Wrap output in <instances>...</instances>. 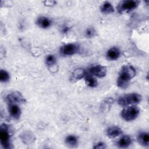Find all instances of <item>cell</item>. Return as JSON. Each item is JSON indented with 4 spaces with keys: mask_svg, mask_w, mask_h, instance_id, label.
I'll use <instances>...</instances> for the list:
<instances>
[{
    "mask_svg": "<svg viewBox=\"0 0 149 149\" xmlns=\"http://www.w3.org/2000/svg\"><path fill=\"white\" fill-rule=\"evenodd\" d=\"M86 73L85 70L81 68H78L74 70L71 76V79L73 80H78L83 77H84L86 75Z\"/></svg>",
    "mask_w": 149,
    "mask_h": 149,
    "instance_id": "9a60e30c",
    "label": "cell"
},
{
    "mask_svg": "<svg viewBox=\"0 0 149 149\" xmlns=\"http://www.w3.org/2000/svg\"><path fill=\"white\" fill-rule=\"evenodd\" d=\"M141 100V95L137 93H131L124 95L118 100V103L120 106H127L131 104H135L140 102Z\"/></svg>",
    "mask_w": 149,
    "mask_h": 149,
    "instance_id": "7a4b0ae2",
    "label": "cell"
},
{
    "mask_svg": "<svg viewBox=\"0 0 149 149\" xmlns=\"http://www.w3.org/2000/svg\"><path fill=\"white\" fill-rule=\"evenodd\" d=\"M136 74V69L133 66L128 65H124L120 69L117 79V86L120 88H126L129 84L130 80L135 76Z\"/></svg>",
    "mask_w": 149,
    "mask_h": 149,
    "instance_id": "6da1fadb",
    "label": "cell"
},
{
    "mask_svg": "<svg viewBox=\"0 0 149 149\" xmlns=\"http://www.w3.org/2000/svg\"><path fill=\"white\" fill-rule=\"evenodd\" d=\"M36 24L42 29H47L51 25V20L47 17L40 16L36 20Z\"/></svg>",
    "mask_w": 149,
    "mask_h": 149,
    "instance_id": "8fae6325",
    "label": "cell"
},
{
    "mask_svg": "<svg viewBox=\"0 0 149 149\" xmlns=\"http://www.w3.org/2000/svg\"><path fill=\"white\" fill-rule=\"evenodd\" d=\"M9 74L5 70H0V80L1 82H6L9 80Z\"/></svg>",
    "mask_w": 149,
    "mask_h": 149,
    "instance_id": "44dd1931",
    "label": "cell"
},
{
    "mask_svg": "<svg viewBox=\"0 0 149 149\" xmlns=\"http://www.w3.org/2000/svg\"><path fill=\"white\" fill-rule=\"evenodd\" d=\"M45 63L48 66H52L56 63V58L53 55H48L45 58Z\"/></svg>",
    "mask_w": 149,
    "mask_h": 149,
    "instance_id": "ffe728a7",
    "label": "cell"
},
{
    "mask_svg": "<svg viewBox=\"0 0 149 149\" xmlns=\"http://www.w3.org/2000/svg\"><path fill=\"white\" fill-rule=\"evenodd\" d=\"M90 74L98 77H103L107 74V69L105 66L101 65H96L91 66L89 69Z\"/></svg>",
    "mask_w": 149,
    "mask_h": 149,
    "instance_id": "ba28073f",
    "label": "cell"
},
{
    "mask_svg": "<svg viewBox=\"0 0 149 149\" xmlns=\"http://www.w3.org/2000/svg\"><path fill=\"white\" fill-rule=\"evenodd\" d=\"M66 144L69 147H75L77 144V139L74 135H69L65 139Z\"/></svg>",
    "mask_w": 149,
    "mask_h": 149,
    "instance_id": "d6986e66",
    "label": "cell"
},
{
    "mask_svg": "<svg viewBox=\"0 0 149 149\" xmlns=\"http://www.w3.org/2000/svg\"><path fill=\"white\" fill-rule=\"evenodd\" d=\"M79 47L74 44H68L63 45L61 49V52L63 55H73L79 52Z\"/></svg>",
    "mask_w": 149,
    "mask_h": 149,
    "instance_id": "52a82bcc",
    "label": "cell"
},
{
    "mask_svg": "<svg viewBox=\"0 0 149 149\" xmlns=\"http://www.w3.org/2000/svg\"><path fill=\"white\" fill-rule=\"evenodd\" d=\"M139 143L143 146H148L149 143V135L148 133L143 132L139 134L137 137Z\"/></svg>",
    "mask_w": 149,
    "mask_h": 149,
    "instance_id": "e0dca14e",
    "label": "cell"
},
{
    "mask_svg": "<svg viewBox=\"0 0 149 149\" xmlns=\"http://www.w3.org/2000/svg\"><path fill=\"white\" fill-rule=\"evenodd\" d=\"M8 104H21L26 102V100L22 94L17 91H15L9 94L6 97Z\"/></svg>",
    "mask_w": 149,
    "mask_h": 149,
    "instance_id": "8992f818",
    "label": "cell"
},
{
    "mask_svg": "<svg viewBox=\"0 0 149 149\" xmlns=\"http://www.w3.org/2000/svg\"><path fill=\"white\" fill-rule=\"evenodd\" d=\"M70 30V27L67 26H64L63 27H62V31L63 33H67Z\"/></svg>",
    "mask_w": 149,
    "mask_h": 149,
    "instance_id": "d4e9b609",
    "label": "cell"
},
{
    "mask_svg": "<svg viewBox=\"0 0 149 149\" xmlns=\"http://www.w3.org/2000/svg\"><path fill=\"white\" fill-rule=\"evenodd\" d=\"M0 140L2 146L6 149L11 148L10 134L8 125L3 123L0 127Z\"/></svg>",
    "mask_w": 149,
    "mask_h": 149,
    "instance_id": "3957f363",
    "label": "cell"
},
{
    "mask_svg": "<svg viewBox=\"0 0 149 149\" xmlns=\"http://www.w3.org/2000/svg\"><path fill=\"white\" fill-rule=\"evenodd\" d=\"M139 3L140 1L136 0H123L119 3L117 10L119 13H127L136 8Z\"/></svg>",
    "mask_w": 149,
    "mask_h": 149,
    "instance_id": "277c9868",
    "label": "cell"
},
{
    "mask_svg": "<svg viewBox=\"0 0 149 149\" xmlns=\"http://www.w3.org/2000/svg\"><path fill=\"white\" fill-rule=\"evenodd\" d=\"M43 3L47 6H51L55 5L56 3V2L54 1H45L43 2Z\"/></svg>",
    "mask_w": 149,
    "mask_h": 149,
    "instance_id": "cb8c5ba5",
    "label": "cell"
},
{
    "mask_svg": "<svg viewBox=\"0 0 149 149\" xmlns=\"http://www.w3.org/2000/svg\"><path fill=\"white\" fill-rule=\"evenodd\" d=\"M8 111L10 115L16 120L19 119L21 115V109L17 104H8Z\"/></svg>",
    "mask_w": 149,
    "mask_h": 149,
    "instance_id": "9c48e42d",
    "label": "cell"
},
{
    "mask_svg": "<svg viewBox=\"0 0 149 149\" xmlns=\"http://www.w3.org/2000/svg\"><path fill=\"white\" fill-rule=\"evenodd\" d=\"M105 147H106L105 144L104 143H102V142H99V143H98L97 144H96L93 147V148H95V149H97V148H101V149H102V148H105Z\"/></svg>",
    "mask_w": 149,
    "mask_h": 149,
    "instance_id": "603a6c76",
    "label": "cell"
},
{
    "mask_svg": "<svg viewBox=\"0 0 149 149\" xmlns=\"http://www.w3.org/2000/svg\"><path fill=\"white\" fill-rule=\"evenodd\" d=\"M139 109L136 106L127 107L122 109L121 112L122 118L126 121L134 120L139 115Z\"/></svg>",
    "mask_w": 149,
    "mask_h": 149,
    "instance_id": "5b68a950",
    "label": "cell"
},
{
    "mask_svg": "<svg viewBox=\"0 0 149 149\" xmlns=\"http://www.w3.org/2000/svg\"><path fill=\"white\" fill-rule=\"evenodd\" d=\"M96 31L94 27H88L85 31V35L87 38H92L95 36Z\"/></svg>",
    "mask_w": 149,
    "mask_h": 149,
    "instance_id": "7402d4cb",
    "label": "cell"
},
{
    "mask_svg": "<svg viewBox=\"0 0 149 149\" xmlns=\"http://www.w3.org/2000/svg\"><path fill=\"white\" fill-rule=\"evenodd\" d=\"M84 78H85L86 84L88 87H95L97 86L98 83L97 80L94 77H93L91 74H88L86 73L84 76Z\"/></svg>",
    "mask_w": 149,
    "mask_h": 149,
    "instance_id": "ac0fdd59",
    "label": "cell"
},
{
    "mask_svg": "<svg viewBox=\"0 0 149 149\" xmlns=\"http://www.w3.org/2000/svg\"><path fill=\"white\" fill-rule=\"evenodd\" d=\"M122 129L118 126H111L106 130V134L111 139L115 138L121 134Z\"/></svg>",
    "mask_w": 149,
    "mask_h": 149,
    "instance_id": "30bf717a",
    "label": "cell"
},
{
    "mask_svg": "<svg viewBox=\"0 0 149 149\" xmlns=\"http://www.w3.org/2000/svg\"><path fill=\"white\" fill-rule=\"evenodd\" d=\"M20 137H21V139L23 141V142L27 145L32 144L35 140L33 134L32 133H31L30 132H27V131L23 133V134H21Z\"/></svg>",
    "mask_w": 149,
    "mask_h": 149,
    "instance_id": "4fadbf2b",
    "label": "cell"
},
{
    "mask_svg": "<svg viewBox=\"0 0 149 149\" xmlns=\"http://www.w3.org/2000/svg\"><path fill=\"white\" fill-rule=\"evenodd\" d=\"M132 142V140L130 136L126 135L122 136L118 141V146L121 148H126L129 146Z\"/></svg>",
    "mask_w": 149,
    "mask_h": 149,
    "instance_id": "5bb4252c",
    "label": "cell"
},
{
    "mask_svg": "<svg viewBox=\"0 0 149 149\" xmlns=\"http://www.w3.org/2000/svg\"><path fill=\"white\" fill-rule=\"evenodd\" d=\"M100 10L103 13L108 14V13H113L114 12V8L110 2L106 1L104 2L101 6Z\"/></svg>",
    "mask_w": 149,
    "mask_h": 149,
    "instance_id": "2e32d148",
    "label": "cell"
},
{
    "mask_svg": "<svg viewBox=\"0 0 149 149\" xmlns=\"http://www.w3.org/2000/svg\"><path fill=\"white\" fill-rule=\"evenodd\" d=\"M120 55V52L119 49L116 47H112L108 50L107 52V57L109 60H116L117 59Z\"/></svg>",
    "mask_w": 149,
    "mask_h": 149,
    "instance_id": "7c38bea8",
    "label": "cell"
}]
</instances>
